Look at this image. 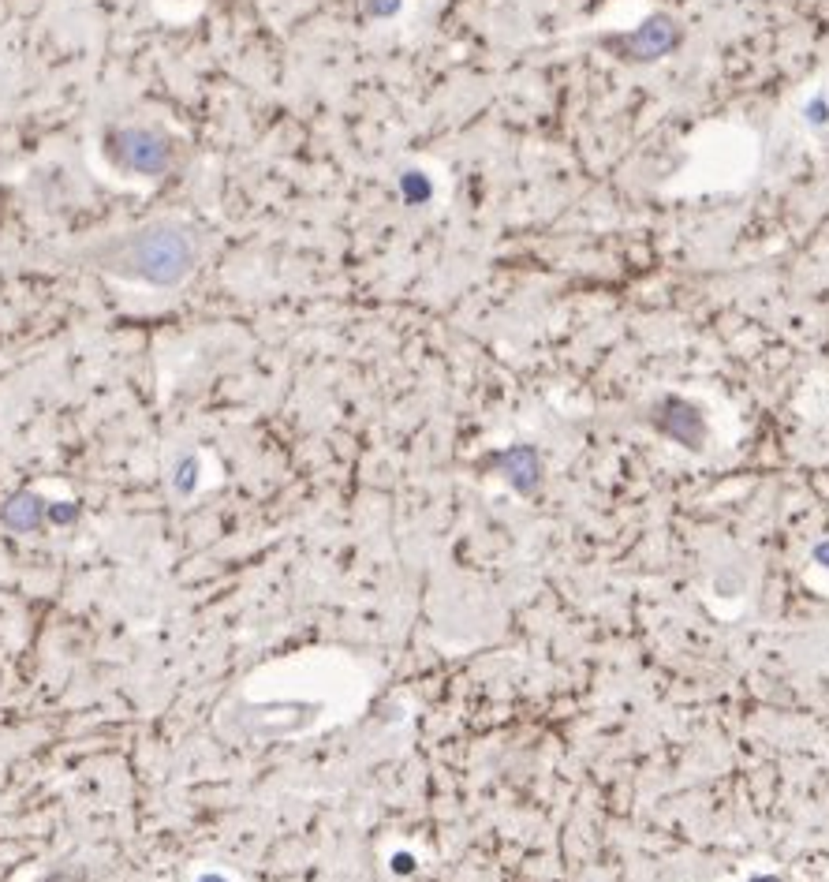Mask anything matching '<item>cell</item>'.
<instances>
[{"mask_svg":"<svg viewBox=\"0 0 829 882\" xmlns=\"http://www.w3.org/2000/svg\"><path fill=\"white\" fill-rule=\"evenodd\" d=\"M90 262L105 269L109 277L172 288L179 281H188V274L198 262V247L188 229L157 221V224H143V229L101 240L98 247H90Z\"/></svg>","mask_w":829,"mask_h":882,"instance_id":"1","label":"cell"},{"mask_svg":"<svg viewBox=\"0 0 829 882\" xmlns=\"http://www.w3.org/2000/svg\"><path fill=\"white\" fill-rule=\"evenodd\" d=\"M109 157L138 176H161L172 165V146L157 131L146 127H120L109 135Z\"/></svg>","mask_w":829,"mask_h":882,"instance_id":"2","label":"cell"},{"mask_svg":"<svg viewBox=\"0 0 829 882\" xmlns=\"http://www.w3.org/2000/svg\"><path fill=\"white\" fill-rule=\"evenodd\" d=\"M202 882H221V878H202Z\"/></svg>","mask_w":829,"mask_h":882,"instance_id":"3","label":"cell"}]
</instances>
